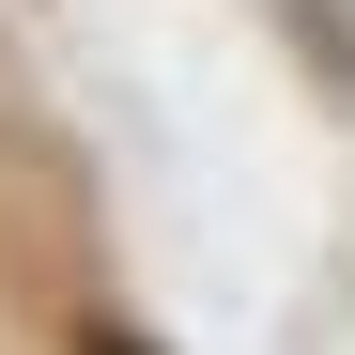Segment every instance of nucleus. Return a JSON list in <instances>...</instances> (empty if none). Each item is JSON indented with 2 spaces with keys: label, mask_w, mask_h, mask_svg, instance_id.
<instances>
[{
  "label": "nucleus",
  "mask_w": 355,
  "mask_h": 355,
  "mask_svg": "<svg viewBox=\"0 0 355 355\" xmlns=\"http://www.w3.org/2000/svg\"><path fill=\"white\" fill-rule=\"evenodd\" d=\"M93 355H155V340H93Z\"/></svg>",
  "instance_id": "nucleus-1"
}]
</instances>
